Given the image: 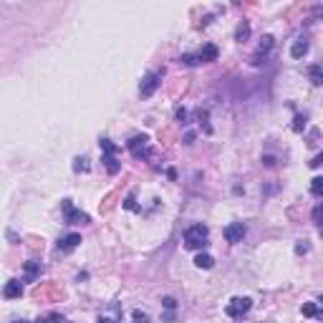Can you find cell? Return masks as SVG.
Wrapping results in <instances>:
<instances>
[{"label": "cell", "instance_id": "24", "mask_svg": "<svg viewBox=\"0 0 323 323\" xmlns=\"http://www.w3.org/2000/svg\"><path fill=\"white\" fill-rule=\"evenodd\" d=\"M131 318H134V323H149V315H146V313H141V310H134V315H131Z\"/></svg>", "mask_w": 323, "mask_h": 323}, {"label": "cell", "instance_id": "17", "mask_svg": "<svg viewBox=\"0 0 323 323\" xmlns=\"http://www.w3.org/2000/svg\"><path fill=\"white\" fill-rule=\"evenodd\" d=\"M99 146H101V151H104V156H114L116 151H119V146L111 141V139H101L99 141Z\"/></svg>", "mask_w": 323, "mask_h": 323}, {"label": "cell", "instance_id": "2", "mask_svg": "<svg viewBox=\"0 0 323 323\" xmlns=\"http://www.w3.org/2000/svg\"><path fill=\"white\" fill-rule=\"evenodd\" d=\"M61 210H63V220H66L68 225H89V222H91V217H89L86 212L76 210L71 200H63V202H61Z\"/></svg>", "mask_w": 323, "mask_h": 323}, {"label": "cell", "instance_id": "15", "mask_svg": "<svg viewBox=\"0 0 323 323\" xmlns=\"http://www.w3.org/2000/svg\"><path fill=\"white\" fill-rule=\"evenodd\" d=\"M195 265H197L200 270H210V268L215 265V258H212V255H207V253H200V255L195 258Z\"/></svg>", "mask_w": 323, "mask_h": 323}, {"label": "cell", "instance_id": "32", "mask_svg": "<svg viewBox=\"0 0 323 323\" xmlns=\"http://www.w3.org/2000/svg\"><path fill=\"white\" fill-rule=\"evenodd\" d=\"M23 323H26V320H23Z\"/></svg>", "mask_w": 323, "mask_h": 323}, {"label": "cell", "instance_id": "30", "mask_svg": "<svg viewBox=\"0 0 323 323\" xmlns=\"http://www.w3.org/2000/svg\"><path fill=\"white\" fill-rule=\"evenodd\" d=\"M263 165H265V167H273L275 159H273V156H263Z\"/></svg>", "mask_w": 323, "mask_h": 323}, {"label": "cell", "instance_id": "7", "mask_svg": "<svg viewBox=\"0 0 323 323\" xmlns=\"http://www.w3.org/2000/svg\"><path fill=\"white\" fill-rule=\"evenodd\" d=\"M96 323H121V305L119 303H109L106 310L99 313V320Z\"/></svg>", "mask_w": 323, "mask_h": 323}, {"label": "cell", "instance_id": "25", "mask_svg": "<svg viewBox=\"0 0 323 323\" xmlns=\"http://www.w3.org/2000/svg\"><path fill=\"white\" fill-rule=\"evenodd\" d=\"M303 126H305V119H303V116H295V124H293V129H295V131H303Z\"/></svg>", "mask_w": 323, "mask_h": 323}, {"label": "cell", "instance_id": "28", "mask_svg": "<svg viewBox=\"0 0 323 323\" xmlns=\"http://www.w3.org/2000/svg\"><path fill=\"white\" fill-rule=\"evenodd\" d=\"M165 308H170V310H175V308H177V303H175V298H165Z\"/></svg>", "mask_w": 323, "mask_h": 323}, {"label": "cell", "instance_id": "12", "mask_svg": "<svg viewBox=\"0 0 323 323\" xmlns=\"http://www.w3.org/2000/svg\"><path fill=\"white\" fill-rule=\"evenodd\" d=\"M273 46H275V41H273V36H263V38H260V43H258V53H255V63H258V58H260V56L265 58V56H268V53L273 51Z\"/></svg>", "mask_w": 323, "mask_h": 323}, {"label": "cell", "instance_id": "22", "mask_svg": "<svg viewBox=\"0 0 323 323\" xmlns=\"http://www.w3.org/2000/svg\"><path fill=\"white\" fill-rule=\"evenodd\" d=\"M310 217H313V222H315L318 227H323V202H318V205L313 207V215H310Z\"/></svg>", "mask_w": 323, "mask_h": 323}, {"label": "cell", "instance_id": "9", "mask_svg": "<svg viewBox=\"0 0 323 323\" xmlns=\"http://www.w3.org/2000/svg\"><path fill=\"white\" fill-rule=\"evenodd\" d=\"M41 273H43V265L38 260H28L23 265V283H33L36 278H41Z\"/></svg>", "mask_w": 323, "mask_h": 323}, {"label": "cell", "instance_id": "3", "mask_svg": "<svg viewBox=\"0 0 323 323\" xmlns=\"http://www.w3.org/2000/svg\"><path fill=\"white\" fill-rule=\"evenodd\" d=\"M126 149H129L131 156H136V159L149 156V136H146V134H134V136L126 141Z\"/></svg>", "mask_w": 323, "mask_h": 323}, {"label": "cell", "instance_id": "8", "mask_svg": "<svg viewBox=\"0 0 323 323\" xmlns=\"http://www.w3.org/2000/svg\"><path fill=\"white\" fill-rule=\"evenodd\" d=\"M217 56H220V51H217L215 43H205V46L195 53L197 63H212V61H217Z\"/></svg>", "mask_w": 323, "mask_h": 323}, {"label": "cell", "instance_id": "26", "mask_svg": "<svg viewBox=\"0 0 323 323\" xmlns=\"http://www.w3.org/2000/svg\"><path fill=\"white\" fill-rule=\"evenodd\" d=\"M124 207H126V210H136V202H134V197H131V195L126 197V202H124Z\"/></svg>", "mask_w": 323, "mask_h": 323}, {"label": "cell", "instance_id": "1", "mask_svg": "<svg viewBox=\"0 0 323 323\" xmlns=\"http://www.w3.org/2000/svg\"><path fill=\"white\" fill-rule=\"evenodd\" d=\"M207 237H210V230H207V225H190L187 230H185V248L187 250H202L205 245H207Z\"/></svg>", "mask_w": 323, "mask_h": 323}, {"label": "cell", "instance_id": "19", "mask_svg": "<svg viewBox=\"0 0 323 323\" xmlns=\"http://www.w3.org/2000/svg\"><path fill=\"white\" fill-rule=\"evenodd\" d=\"M310 195H313V197H323V177H313V182H310Z\"/></svg>", "mask_w": 323, "mask_h": 323}, {"label": "cell", "instance_id": "21", "mask_svg": "<svg viewBox=\"0 0 323 323\" xmlns=\"http://www.w3.org/2000/svg\"><path fill=\"white\" fill-rule=\"evenodd\" d=\"M248 36H250V23L243 21V23L237 26V31H235V41H245Z\"/></svg>", "mask_w": 323, "mask_h": 323}, {"label": "cell", "instance_id": "11", "mask_svg": "<svg viewBox=\"0 0 323 323\" xmlns=\"http://www.w3.org/2000/svg\"><path fill=\"white\" fill-rule=\"evenodd\" d=\"M21 295H23V285H21V280H8V283H6V288H3V298L13 300V298H21Z\"/></svg>", "mask_w": 323, "mask_h": 323}, {"label": "cell", "instance_id": "5", "mask_svg": "<svg viewBox=\"0 0 323 323\" xmlns=\"http://www.w3.org/2000/svg\"><path fill=\"white\" fill-rule=\"evenodd\" d=\"M162 73H165V71H154V73H146V76H144V81H141V86H139V94H141L144 99H149V96L159 89Z\"/></svg>", "mask_w": 323, "mask_h": 323}, {"label": "cell", "instance_id": "4", "mask_svg": "<svg viewBox=\"0 0 323 323\" xmlns=\"http://www.w3.org/2000/svg\"><path fill=\"white\" fill-rule=\"evenodd\" d=\"M250 308H253V300L250 298H232L227 305H225V313L230 315V318H243V315H248L250 313Z\"/></svg>", "mask_w": 323, "mask_h": 323}, {"label": "cell", "instance_id": "20", "mask_svg": "<svg viewBox=\"0 0 323 323\" xmlns=\"http://www.w3.org/2000/svg\"><path fill=\"white\" fill-rule=\"evenodd\" d=\"M36 323H68L61 313H48V315H43V318H38Z\"/></svg>", "mask_w": 323, "mask_h": 323}, {"label": "cell", "instance_id": "13", "mask_svg": "<svg viewBox=\"0 0 323 323\" xmlns=\"http://www.w3.org/2000/svg\"><path fill=\"white\" fill-rule=\"evenodd\" d=\"M305 53H308V41H305V38H298V41L290 46V56H293L295 61H300Z\"/></svg>", "mask_w": 323, "mask_h": 323}, {"label": "cell", "instance_id": "23", "mask_svg": "<svg viewBox=\"0 0 323 323\" xmlns=\"http://www.w3.org/2000/svg\"><path fill=\"white\" fill-rule=\"evenodd\" d=\"M73 170H76V172H89V170H91L89 159H86V156H78V159L73 162Z\"/></svg>", "mask_w": 323, "mask_h": 323}, {"label": "cell", "instance_id": "29", "mask_svg": "<svg viewBox=\"0 0 323 323\" xmlns=\"http://www.w3.org/2000/svg\"><path fill=\"white\" fill-rule=\"evenodd\" d=\"M320 165H323V151H320V154H318V156L310 162V167H320Z\"/></svg>", "mask_w": 323, "mask_h": 323}, {"label": "cell", "instance_id": "14", "mask_svg": "<svg viewBox=\"0 0 323 323\" xmlns=\"http://www.w3.org/2000/svg\"><path fill=\"white\" fill-rule=\"evenodd\" d=\"M300 313L308 315V318H320V320H323V308H318L315 303H303Z\"/></svg>", "mask_w": 323, "mask_h": 323}, {"label": "cell", "instance_id": "31", "mask_svg": "<svg viewBox=\"0 0 323 323\" xmlns=\"http://www.w3.org/2000/svg\"><path fill=\"white\" fill-rule=\"evenodd\" d=\"M318 235H320V237H323V227H318Z\"/></svg>", "mask_w": 323, "mask_h": 323}, {"label": "cell", "instance_id": "10", "mask_svg": "<svg viewBox=\"0 0 323 323\" xmlns=\"http://www.w3.org/2000/svg\"><path fill=\"white\" fill-rule=\"evenodd\" d=\"M81 245V235L78 232H68V235H63L61 240H58V250L61 253H71V250H76Z\"/></svg>", "mask_w": 323, "mask_h": 323}, {"label": "cell", "instance_id": "27", "mask_svg": "<svg viewBox=\"0 0 323 323\" xmlns=\"http://www.w3.org/2000/svg\"><path fill=\"white\" fill-rule=\"evenodd\" d=\"M177 119H180L182 124H187V111H185V109H177Z\"/></svg>", "mask_w": 323, "mask_h": 323}, {"label": "cell", "instance_id": "18", "mask_svg": "<svg viewBox=\"0 0 323 323\" xmlns=\"http://www.w3.org/2000/svg\"><path fill=\"white\" fill-rule=\"evenodd\" d=\"M104 165H106L109 175H116V172L121 170V165H119V159H116V154H114V156H104Z\"/></svg>", "mask_w": 323, "mask_h": 323}, {"label": "cell", "instance_id": "16", "mask_svg": "<svg viewBox=\"0 0 323 323\" xmlns=\"http://www.w3.org/2000/svg\"><path fill=\"white\" fill-rule=\"evenodd\" d=\"M308 78H310L315 86H323V66H320V63L310 66V68H308Z\"/></svg>", "mask_w": 323, "mask_h": 323}, {"label": "cell", "instance_id": "6", "mask_svg": "<svg viewBox=\"0 0 323 323\" xmlns=\"http://www.w3.org/2000/svg\"><path fill=\"white\" fill-rule=\"evenodd\" d=\"M245 232H248L245 222H230V225L222 230V235H225V240H227L230 245H235V243H243Z\"/></svg>", "mask_w": 323, "mask_h": 323}]
</instances>
